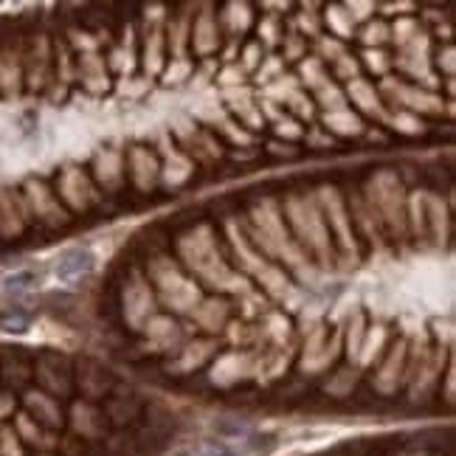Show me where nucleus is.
<instances>
[{
  "label": "nucleus",
  "instance_id": "obj_3",
  "mask_svg": "<svg viewBox=\"0 0 456 456\" xmlns=\"http://www.w3.org/2000/svg\"><path fill=\"white\" fill-rule=\"evenodd\" d=\"M28 324H32V316H25L20 310H12V313L0 316V329H6V332H25Z\"/></svg>",
  "mask_w": 456,
  "mask_h": 456
},
{
  "label": "nucleus",
  "instance_id": "obj_2",
  "mask_svg": "<svg viewBox=\"0 0 456 456\" xmlns=\"http://www.w3.org/2000/svg\"><path fill=\"white\" fill-rule=\"evenodd\" d=\"M37 285V273L34 270H17V273H9L3 276V290H28Z\"/></svg>",
  "mask_w": 456,
  "mask_h": 456
},
{
  "label": "nucleus",
  "instance_id": "obj_4",
  "mask_svg": "<svg viewBox=\"0 0 456 456\" xmlns=\"http://www.w3.org/2000/svg\"><path fill=\"white\" fill-rule=\"evenodd\" d=\"M200 456H208V453H200Z\"/></svg>",
  "mask_w": 456,
  "mask_h": 456
},
{
  "label": "nucleus",
  "instance_id": "obj_1",
  "mask_svg": "<svg viewBox=\"0 0 456 456\" xmlns=\"http://www.w3.org/2000/svg\"><path fill=\"white\" fill-rule=\"evenodd\" d=\"M94 270V254L87 248H68L56 257V265H54V276L63 282V285H74L79 282L82 276Z\"/></svg>",
  "mask_w": 456,
  "mask_h": 456
}]
</instances>
